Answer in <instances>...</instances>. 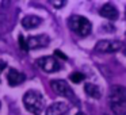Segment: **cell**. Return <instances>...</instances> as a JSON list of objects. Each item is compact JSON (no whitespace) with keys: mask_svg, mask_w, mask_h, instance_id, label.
I'll return each instance as SVG.
<instances>
[{"mask_svg":"<svg viewBox=\"0 0 126 115\" xmlns=\"http://www.w3.org/2000/svg\"><path fill=\"white\" fill-rule=\"evenodd\" d=\"M109 98L112 112L117 115H126V88L122 85H112Z\"/></svg>","mask_w":126,"mask_h":115,"instance_id":"obj_1","label":"cell"},{"mask_svg":"<svg viewBox=\"0 0 126 115\" xmlns=\"http://www.w3.org/2000/svg\"><path fill=\"white\" fill-rule=\"evenodd\" d=\"M44 98H42L41 92L38 91L30 89L23 95V104L27 108L29 112H33L34 115H38L44 108Z\"/></svg>","mask_w":126,"mask_h":115,"instance_id":"obj_2","label":"cell"},{"mask_svg":"<svg viewBox=\"0 0 126 115\" xmlns=\"http://www.w3.org/2000/svg\"><path fill=\"white\" fill-rule=\"evenodd\" d=\"M69 27L73 33H76L80 37H87L92 31V25L87 18L81 16V15H72L69 18Z\"/></svg>","mask_w":126,"mask_h":115,"instance_id":"obj_3","label":"cell"},{"mask_svg":"<svg viewBox=\"0 0 126 115\" xmlns=\"http://www.w3.org/2000/svg\"><path fill=\"white\" fill-rule=\"evenodd\" d=\"M50 87H52V89L54 91L57 95L65 96V98L71 99L72 101H75V103L77 101L76 95L73 93L72 88L69 87V84L65 81V80H53V81H50Z\"/></svg>","mask_w":126,"mask_h":115,"instance_id":"obj_4","label":"cell"},{"mask_svg":"<svg viewBox=\"0 0 126 115\" xmlns=\"http://www.w3.org/2000/svg\"><path fill=\"white\" fill-rule=\"evenodd\" d=\"M35 64L44 72H46V73H53V72H57V71H60V69H61L60 62L56 60V57H52V56L38 58V60L35 61Z\"/></svg>","mask_w":126,"mask_h":115,"instance_id":"obj_5","label":"cell"},{"mask_svg":"<svg viewBox=\"0 0 126 115\" xmlns=\"http://www.w3.org/2000/svg\"><path fill=\"white\" fill-rule=\"evenodd\" d=\"M121 49H122V42L121 41H110V39L99 41L95 46V50L98 53H115Z\"/></svg>","mask_w":126,"mask_h":115,"instance_id":"obj_6","label":"cell"},{"mask_svg":"<svg viewBox=\"0 0 126 115\" xmlns=\"http://www.w3.org/2000/svg\"><path fill=\"white\" fill-rule=\"evenodd\" d=\"M49 37L46 34H41V35H35V37H30L27 39V47L29 50L30 49H41V47H45L47 46L49 43Z\"/></svg>","mask_w":126,"mask_h":115,"instance_id":"obj_7","label":"cell"},{"mask_svg":"<svg viewBox=\"0 0 126 115\" xmlns=\"http://www.w3.org/2000/svg\"><path fill=\"white\" fill-rule=\"evenodd\" d=\"M69 107L65 101H56L50 104L46 110V115H65L68 112Z\"/></svg>","mask_w":126,"mask_h":115,"instance_id":"obj_8","label":"cell"},{"mask_svg":"<svg viewBox=\"0 0 126 115\" xmlns=\"http://www.w3.org/2000/svg\"><path fill=\"white\" fill-rule=\"evenodd\" d=\"M25 80H26L25 73H20V72H18L16 69H14V68H11L8 71V73H7V81H8V84L11 85V87L22 84Z\"/></svg>","mask_w":126,"mask_h":115,"instance_id":"obj_9","label":"cell"},{"mask_svg":"<svg viewBox=\"0 0 126 115\" xmlns=\"http://www.w3.org/2000/svg\"><path fill=\"white\" fill-rule=\"evenodd\" d=\"M100 15L109 20H115L118 18V10L111 3H107L100 8Z\"/></svg>","mask_w":126,"mask_h":115,"instance_id":"obj_10","label":"cell"},{"mask_svg":"<svg viewBox=\"0 0 126 115\" xmlns=\"http://www.w3.org/2000/svg\"><path fill=\"white\" fill-rule=\"evenodd\" d=\"M22 26L26 29V30H31V29L38 27L39 25L42 23V19L39 16H35V15H27L22 19Z\"/></svg>","mask_w":126,"mask_h":115,"instance_id":"obj_11","label":"cell"},{"mask_svg":"<svg viewBox=\"0 0 126 115\" xmlns=\"http://www.w3.org/2000/svg\"><path fill=\"white\" fill-rule=\"evenodd\" d=\"M84 92L87 93L90 98H94V99L100 98V89H99V87H96L95 84H91V83H87V84L84 85Z\"/></svg>","mask_w":126,"mask_h":115,"instance_id":"obj_12","label":"cell"},{"mask_svg":"<svg viewBox=\"0 0 126 115\" xmlns=\"http://www.w3.org/2000/svg\"><path fill=\"white\" fill-rule=\"evenodd\" d=\"M69 79H71L72 83H75V84H79V83H81L83 80L85 79V76L83 73H80V72H73V73L69 76Z\"/></svg>","mask_w":126,"mask_h":115,"instance_id":"obj_13","label":"cell"},{"mask_svg":"<svg viewBox=\"0 0 126 115\" xmlns=\"http://www.w3.org/2000/svg\"><path fill=\"white\" fill-rule=\"evenodd\" d=\"M18 41H19V46H20V49H22V50H29V47H27V41L25 39V37H23V35H19Z\"/></svg>","mask_w":126,"mask_h":115,"instance_id":"obj_14","label":"cell"},{"mask_svg":"<svg viewBox=\"0 0 126 115\" xmlns=\"http://www.w3.org/2000/svg\"><path fill=\"white\" fill-rule=\"evenodd\" d=\"M54 54H56V57H60V58H63V60H66V56L64 54V53H61L60 50H56Z\"/></svg>","mask_w":126,"mask_h":115,"instance_id":"obj_15","label":"cell"},{"mask_svg":"<svg viewBox=\"0 0 126 115\" xmlns=\"http://www.w3.org/2000/svg\"><path fill=\"white\" fill-rule=\"evenodd\" d=\"M6 68H7V64L4 62V61H0V73H1Z\"/></svg>","mask_w":126,"mask_h":115,"instance_id":"obj_16","label":"cell"},{"mask_svg":"<svg viewBox=\"0 0 126 115\" xmlns=\"http://www.w3.org/2000/svg\"><path fill=\"white\" fill-rule=\"evenodd\" d=\"M64 4H65L64 1H53V6H54V7H57V8H58V7H63Z\"/></svg>","mask_w":126,"mask_h":115,"instance_id":"obj_17","label":"cell"},{"mask_svg":"<svg viewBox=\"0 0 126 115\" xmlns=\"http://www.w3.org/2000/svg\"><path fill=\"white\" fill-rule=\"evenodd\" d=\"M122 52H123V54H125V56H126V45H125V46H123V49H122Z\"/></svg>","mask_w":126,"mask_h":115,"instance_id":"obj_18","label":"cell"},{"mask_svg":"<svg viewBox=\"0 0 126 115\" xmlns=\"http://www.w3.org/2000/svg\"><path fill=\"white\" fill-rule=\"evenodd\" d=\"M76 115H85V114H84V112H77Z\"/></svg>","mask_w":126,"mask_h":115,"instance_id":"obj_19","label":"cell"},{"mask_svg":"<svg viewBox=\"0 0 126 115\" xmlns=\"http://www.w3.org/2000/svg\"><path fill=\"white\" fill-rule=\"evenodd\" d=\"M0 107H1V103H0Z\"/></svg>","mask_w":126,"mask_h":115,"instance_id":"obj_20","label":"cell"}]
</instances>
